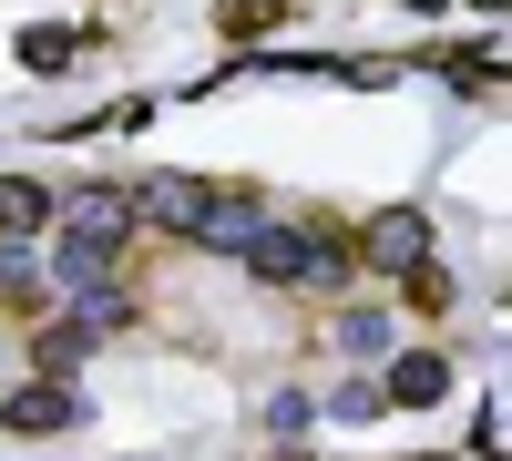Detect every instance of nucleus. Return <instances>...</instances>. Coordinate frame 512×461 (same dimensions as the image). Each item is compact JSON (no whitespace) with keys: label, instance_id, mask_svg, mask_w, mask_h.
Here are the masks:
<instances>
[{"label":"nucleus","instance_id":"nucleus-1","mask_svg":"<svg viewBox=\"0 0 512 461\" xmlns=\"http://www.w3.org/2000/svg\"><path fill=\"white\" fill-rule=\"evenodd\" d=\"M349 257L359 267H420V257H431V216H420V205H390V216H369L359 236H349Z\"/></svg>","mask_w":512,"mask_h":461},{"label":"nucleus","instance_id":"nucleus-2","mask_svg":"<svg viewBox=\"0 0 512 461\" xmlns=\"http://www.w3.org/2000/svg\"><path fill=\"white\" fill-rule=\"evenodd\" d=\"M205 195H216V185H195V175H144L134 195H123V216H134V226H154V236H195Z\"/></svg>","mask_w":512,"mask_h":461},{"label":"nucleus","instance_id":"nucleus-3","mask_svg":"<svg viewBox=\"0 0 512 461\" xmlns=\"http://www.w3.org/2000/svg\"><path fill=\"white\" fill-rule=\"evenodd\" d=\"M451 400V349H400L379 369V410H441Z\"/></svg>","mask_w":512,"mask_h":461},{"label":"nucleus","instance_id":"nucleus-4","mask_svg":"<svg viewBox=\"0 0 512 461\" xmlns=\"http://www.w3.org/2000/svg\"><path fill=\"white\" fill-rule=\"evenodd\" d=\"M52 216H62V195L41 185V175H0V246H31Z\"/></svg>","mask_w":512,"mask_h":461},{"label":"nucleus","instance_id":"nucleus-5","mask_svg":"<svg viewBox=\"0 0 512 461\" xmlns=\"http://www.w3.org/2000/svg\"><path fill=\"white\" fill-rule=\"evenodd\" d=\"M267 226L256 216V195H205V216H195V246H216V257H246V236Z\"/></svg>","mask_w":512,"mask_h":461},{"label":"nucleus","instance_id":"nucleus-6","mask_svg":"<svg viewBox=\"0 0 512 461\" xmlns=\"http://www.w3.org/2000/svg\"><path fill=\"white\" fill-rule=\"evenodd\" d=\"M0 421H11V431H72V421H82V400H72V380H31L11 410H0Z\"/></svg>","mask_w":512,"mask_h":461},{"label":"nucleus","instance_id":"nucleus-7","mask_svg":"<svg viewBox=\"0 0 512 461\" xmlns=\"http://www.w3.org/2000/svg\"><path fill=\"white\" fill-rule=\"evenodd\" d=\"M113 257H123V236H82V226H72V236L52 246V277H62V287H103Z\"/></svg>","mask_w":512,"mask_h":461},{"label":"nucleus","instance_id":"nucleus-8","mask_svg":"<svg viewBox=\"0 0 512 461\" xmlns=\"http://www.w3.org/2000/svg\"><path fill=\"white\" fill-rule=\"evenodd\" d=\"M359 257H349V226H297V277H318V287H338Z\"/></svg>","mask_w":512,"mask_h":461},{"label":"nucleus","instance_id":"nucleus-9","mask_svg":"<svg viewBox=\"0 0 512 461\" xmlns=\"http://www.w3.org/2000/svg\"><path fill=\"white\" fill-rule=\"evenodd\" d=\"M246 277L297 287V226H256V236H246Z\"/></svg>","mask_w":512,"mask_h":461},{"label":"nucleus","instance_id":"nucleus-10","mask_svg":"<svg viewBox=\"0 0 512 461\" xmlns=\"http://www.w3.org/2000/svg\"><path fill=\"white\" fill-rule=\"evenodd\" d=\"M72 226H82V236H123L134 216H123V195H113V185H82V195H72Z\"/></svg>","mask_w":512,"mask_h":461},{"label":"nucleus","instance_id":"nucleus-11","mask_svg":"<svg viewBox=\"0 0 512 461\" xmlns=\"http://www.w3.org/2000/svg\"><path fill=\"white\" fill-rule=\"evenodd\" d=\"M287 21V0H216V31L226 41H256V31H277Z\"/></svg>","mask_w":512,"mask_h":461},{"label":"nucleus","instance_id":"nucleus-12","mask_svg":"<svg viewBox=\"0 0 512 461\" xmlns=\"http://www.w3.org/2000/svg\"><path fill=\"white\" fill-rule=\"evenodd\" d=\"M338 349H349V359H390V318H379V308H349V318H338Z\"/></svg>","mask_w":512,"mask_h":461},{"label":"nucleus","instance_id":"nucleus-13","mask_svg":"<svg viewBox=\"0 0 512 461\" xmlns=\"http://www.w3.org/2000/svg\"><path fill=\"white\" fill-rule=\"evenodd\" d=\"M72 52H82V31H62V21H41V31H21V62H31V72H62Z\"/></svg>","mask_w":512,"mask_h":461},{"label":"nucleus","instance_id":"nucleus-14","mask_svg":"<svg viewBox=\"0 0 512 461\" xmlns=\"http://www.w3.org/2000/svg\"><path fill=\"white\" fill-rule=\"evenodd\" d=\"M410 277V308L420 318H451V298H461V287H451V267H431V257H420V267H400Z\"/></svg>","mask_w":512,"mask_h":461},{"label":"nucleus","instance_id":"nucleus-15","mask_svg":"<svg viewBox=\"0 0 512 461\" xmlns=\"http://www.w3.org/2000/svg\"><path fill=\"white\" fill-rule=\"evenodd\" d=\"M11 277H21V246H0V287H11Z\"/></svg>","mask_w":512,"mask_h":461},{"label":"nucleus","instance_id":"nucleus-16","mask_svg":"<svg viewBox=\"0 0 512 461\" xmlns=\"http://www.w3.org/2000/svg\"><path fill=\"white\" fill-rule=\"evenodd\" d=\"M410 11H451V0H410Z\"/></svg>","mask_w":512,"mask_h":461},{"label":"nucleus","instance_id":"nucleus-17","mask_svg":"<svg viewBox=\"0 0 512 461\" xmlns=\"http://www.w3.org/2000/svg\"><path fill=\"white\" fill-rule=\"evenodd\" d=\"M482 11H502V0H482Z\"/></svg>","mask_w":512,"mask_h":461}]
</instances>
